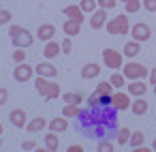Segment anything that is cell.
Here are the masks:
<instances>
[{"label":"cell","instance_id":"obj_1","mask_svg":"<svg viewBox=\"0 0 156 152\" xmlns=\"http://www.w3.org/2000/svg\"><path fill=\"white\" fill-rule=\"evenodd\" d=\"M77 128L94 139H105L118 128V109L111 105H90L79 118Z\"/></svg>","mask_w":156,"mask_h":152},{"label":"cell","instance_id":"obj_2","mask_svg":"<svg viewBox=\"0 0 156 152\" xmlns=\"http://www.w3.org/2000/svg\"><path fill=\"white\" fill-rule=\"evenodd\" d=\"M34 86H37V90H39V94L41 96H45L47 101H51V99H58L60 96V86L56 84V81H51L49 77H37L34 79Z\"/></svg>","mask_w":156,"mask_h":152},{"label":"cell","instance_id":"obj_3","mask_svg":"<svg viewBox=\"0 0 156 152\" xmlns=\"http://www.w3.org/2000/svg\"><path fill=\"white\" fill-rule=\"evenodd\" d=\"M9 37H11V41H13V45L15 47H30L32 43H34V37L30 34V30H26L24 26H11V30H9Z\"/></svg>","mask_w":156,"mask_h":152},{"label":"cell","instance_id":"obj_4","mask_svg":"<svg viewBox=\"0 0 156 152\" xmlns=\"http://www.w3.org/2000/svg\"><path fill=\"white\" fill-rule=\"evenodd\" d=\"M105 28H107V32H109V34H113V37L128 34V30H130V26H128V13H122V15H118V17L109 20Z\"/></svg>","mask_w":156,"mask_h":152},{"label":"cell","instance_id":"obj_5","mask_svg":"<svg viewBox=\"0 0 156 152\" xmlns=\"http://www.w3.org/2000/svg\"><path fill=\"white\" fill-rule=\"evenodd\" d=\"M122 73H124V77L130 79V81L143 79V77L150 75V71H147L143 64H139V62H128V64H124V67H122Z\"/></svg>","mask_w":156,"mask_h":152},{"label":"cell","instance_id":"obj_6","mask_svg":"<svg viewBox=\"0 0 156 152\" xmlns=\"http://www.w3.org/2000/svg\"><path fill=\"white\" fill-rule=\"evenodd\" d=\"M103 62H105L107 69L118 71V69H122V54L111 49V47H107V49H103Z\"/></svg>","mask_w":156,"mask_h":152},{"label":"cell","instance_id":"obj_7","mask_svg":"<svg viewBox=\"0 0 156 152\" xmlns=\"http://www.w3.org/2000/svg\"><path fill=\"white\" fill-rule=\"evenodd\" d=\"M34 73H37V67H30V64H26V62H22V64H17V67L13 69V77H15L17 81H30V79L34 77Z\"/></svg>","mask_w":156,"mask_h":152},{"label":"cell","instance_id":"obj_8","mask_svg":"<svg viewBox=\"0 0 156 152\" xmlns=\"http://www.w3.org/2000/svg\"><path fill=\"white\" fill-rule=\"evenodd\" d=\"M130 105H133V101H130L128 94H124V92H113L111 94V107H115L118 111L130 109Z\"/></svg>","mask_w":156,"mask_h":152},{"label":"cell","instance_id":"obj_9","mask_svg":"<svg viewBox=\"0 0 156 152\" xmlns=\"http://www.w3.org/2000/svg\"><path fill=\"white\" fill-rule=\"evenodd\" d=\"M150 34H152V28H150L147 24L139 22V24H135V26H133V41H139V43L150 41Z\"/></svg>","mask_w":156,"mask_h":152},{"label":"cell","instance_id":"obj_10","mask_svg":"<svg viewBox=\"0 0 156 152\" xmlns=\"http://www.w3.org/2000/svg\"><path fill=\"white\" fill-rule=\"evenodd\" d=\"M9 120L13 122V126L22 128V126H26V124H28V114H26V109H22V107H15V109L9 114Z\"/></svg>","mask_w":156,"mask_h":152},{"label":"cell","instance_id":"obj_11","mask_svg":"<svg viewBox=\"0 0 156 152\" xmlns=\"http://www.w3.org/2000/svg\"><path fill=\"white\" fill-rule=\"evenodd\" d=\"M90 26H92L94 30L105 28V26H107V9H98V11H94L92 17H90Z\"/></svg>","mask_w":156,"mask_h":152},{"label":"cell","instance_id":"obj_12","mask_svg":"<svg viewBox=\"0 0 156 152\" xmlns=\"http://www.w3.org/2000/svg\"><path fill=\"white\" fill-rule=\"evenodd\" d=\"M64 15H66L69 20L77 22V24H81V22H83V11H81V7H79V5H69V7H64Z\"/></svg>","mask_w":156,"mask_h":152},{"label":"cell","instance_id":"obj_13","mask_svg":"<svg viewBox=\"0 0 156 152\" xmlns=\"http://www.w3.org/2000/svg\"><path fill=\"white\" fill-rule=\"evenodd\" d=\"M145 92H147V84H145V81L135 79V81L128 84V94H133V96H143Z\"/></svg>","mask_w":156,"mask_h":152},{"label":"cell","instance_id":"obj_14","mask_svg":"<svg viewBox=\"0 0 156 152\" xmlns=\"http://www.w3.org/2000/svg\"><path fill=\"white\" fill-rule=\"evenodd\" d=\"M54 34H56V26L54 24H43L41 28H39V32H37V37L41 39V41H51L54 39Z\"/></svg>","mask_w":156,"mask_h":152},{"label":"cell","instance_id":"obj_15","mask_svg":"<svg viewBox=\"0 0 156 152\" xmlns=\"http://www.w3.org/2000/svg\"><path fill=\"white\" fill-rule=\"evenodd\" d=\"M56 73H58V69L54 67V64H49V62H41V64H37V75H41V77H56Z\"/></svg>","mask_w":156,"mask_h":152},{"label":"cell","instance_id":"obj_16","mask_svg":"<svg viewBox=\"0 0 156 152\" xmlns=\"http://www.w3.org/2000/svg\"><path fill=\"white\" fill-rule=\"evenodd\" d=\"M81 114H83V109H81V105H77V103H66L64 109H62V116H64V118H79Z\"/></svg>","mask_w":156,"mask_h":152},{"label":"cell","instance_id":"obj_17","mask_svg":"<svg viewBox=\"0 0 156 152\" xmlns=\"http://www.w3.org/2000/svg\"><path fill=\"white\" fill-rule=\"evenodd\" d=\"M98 73H101V67H98L96 62H90V64H86V67L81 69V77H83V79L98 77Z\"/></svg>","mask_w":156,"mask_h":152},{"label":"cell","instance_id":"obj_18","mask_svg":"<svg viewBox=\"0 0 156 152\" xmlns=\"http://www.w3.org/2000/svg\"><path fill=\"white\" fill-rule=\"evenodd\" d=\"M47 126V120L43 118V116H39V118H32L28 124H26V128L30 131V133H39V131H43Z\"/></svg>","mask_w":156,"mask_h":152},{"label":"cell","instance_id":"obj_19","mask_svg":"<svg viewBox=\"0 0 156 152\" xmlns=\"http://www.w3.org/2000/svg\"><path fill=\"white\" fill-rule=\"evenodd\" d=\"M58 148H60V139H58L56 131H49V133H47V137H45V150L56 152Z\"/></svg>","mask_w":156,"mask_h":152},{"label":"cell","instance_id":"obj_20","mask_svg":"<svg viewBox=\"0 0 156 152\" xmlns=\"http://www.w3.org/2000/svg\"><path fill=\"white\" fill-rule=\"evenodd\" d=\"M66 128H69V120H64V116H60V118H54V120H49V131L62 133V131H66Z\"/></svg>","mask_w":156,"mask_h":152},{"label":"cell","instance_id":"obj_21","mask_svg":"<svg viewBox=\"0 0 156 152\" xmlns=\"http://www.w3.org/2000/svg\"><path fill=\"white\" fill-rule=\"evenodd\" d=\"M62 101H64V103H77V105H81L83 101H88V96H86L83 92H66V94L62 96Z\"/></svg>","mask_w":156,"mask_h":152},{"label":"cell","instance_id":"obj_22","mask_svg":"<svg viewBox=\"0 0 156 152\" xmlns=\"http://www.w3.org/2000/svg\"><path fill=\"white\" fill-rule=\"evenodd\" d=\"M130 107H133V114H135V116H143V114L147 111V107H150V105H147V101H145V99L137 96V101H133V105H130Z\"/></svg>","mask_w":156,"mask_h":152},{"label":"cell","instance_id":"obj_23","mask_svg":"<svg viewBox=\"0 0 156 152\" xmlns=\"http://www.w3.org/2000/svg\"><path fill=\"white\" fill-rule=\"evenodd\" d=\"M79 32H81V24H77V22H73V20H66V22H64V34L75 37V34H79Z\"/></svg>","mask_w":156,"mask_h":152},{"label":"cell","instance_id":"obj_24","mask_svg":"<svg viewBox=\"0 0 156 152\" xmlns=\"http://www.w3.org/2000/svg\"><path fill=\"white\" fill-rule=\"evenodd\" d=\"M60 52H62L60 43H54V41H49V43L45 45V49H43V54H45L47 58H56V56H58Z\"/></svg>","mask_w":156,"mask_h":152},{"label":"cell","instance_id":"obj_25","mask_svg":"<svg viewBox=\"0 0 156 152\" xmlns=\"http://www.w3.org/2000/svg\"><path fill=\"white\" fill-rule=\"evenodd\" d=\"M139 52H141V45H139V41H130V43H126V45H124V54H126L128 58H135Z\"/></svg>","mask_w":156,"mask_h":152},{"label":"cell","instance_id":"obj_26","mask_svg":"<svg viewBox=\"0 0 156 152\" xmlns=\"http://www.w3.org/2000/svg\"><path fill=\"white\" fill-rule=\"evenodd\" d=\"M130 135H133V133H130L128 126H120V128H118V143H120V146L128 143V141H130Z\"/></svg>","mask_w":156,"mask_h":152},{"label":"cell","instance_id":"obj_27","mask_svg":"<svg viewBox=\"0 0 156 152\" xmlns=\"http://www.w3.org/2000/svg\"><path fill=\"white\" fill-rule=\"evenodd\" d=\"M79 7H81V11H83V13H94V11H96V7H98V2H96V0H81Z\"/></svg>","mask_w":156,"mask_h":152},{"label":"cell","instance_id":"obj_28","mask_svg":"<svg viewBox=\"0 0 156 152\" xmlns=\"http://www.w3.org/2000/svg\"><path fill=\"white\" fill-rule=\"evenodd\" d=\"M124 73H118V71H113L111 73V77H109V81H111V86H115V88H122L124 86Z\"/></svg>","mask_w":156,"mask_h":152},{"label":"cell","instance_id":"obj_29","mask_svg":"<svg viewBox=\"0 0 156 152\" xmlns=\"http://www.w3.org/2000/svg\"><path fill=\"white\" fill-rule=\"evenodd\" d=\"M96 90H98L103 96H111V94H113V86H111V81H101Z\"/></svg>","mask_w":156,"mask_h":152},{"label":"cell","instance_id":"obj_30","mask_svg":"<svg viewBox=\"0 0 156 152\" xmlns=\"http://www.w3.org/2000/svg\"><path fill=\"white\" fill-rule=\"evenodd\" d=\"M143 139H145V135H143L141 131H133V135H130V143H133V148L141 146V143H143Z\"/></svg>","mask_w":156,"mask_h":152},{"label":"cell","instance_id":"obj_31","mask_svg":"<svg viewBox=\"0 0 156 152\" xmlns=\"http://www.w3.org/2000/svg\"><path fill=\"white\" fill-rule=\"evenodd\" d=\"M26 56H28V52H24V47H17V49L13 52V60H15L17 64L26 62Z\"/></svg>","mask_w":156,"mask_h":152},{"label":"cell","instance_id":"obj_32","mask_svg":"<svg viewBox=\"0 0 156 152\" xmlns=\"http://www.w3.org/2000/svg\"><path fill=\"white\" fill-rule=\"evenodd\" d=\"M124 7H126V13H137V11L143 7V5L139 2V0H130V2H126Z\"/></svg>","mask_w":156,"mask_h":152},{"label":"cell","instance_id":"obj_33","mask_svg":"<svg viewBox=\"0 0 156 152\" xmlns=\"http://www.w3.org/2000/svg\"><path fill=\"white\" fill-rule=\"evenodd\" d=\"M101 103H103V94H101L98 90L88 96V105H101Z\"/></svg>","mask_w":156,"mask_h":152},{"label":"cell","instance_id":"obj_34","mask_svg":"<svg viewBox=\"0 0 156 152\" xmlns=\"http://www.w3.org/2000/svg\"><path fill=\"white\" fill-rule=\"evenodd\" d=\"M96 2H98V7H101V9H115L118 0H96Z\"/></svg>","mask_w":156,"mask_h":152},{"label":"cell","instance_id":"obj_35","mask_svg":"<svg viewBox=\"0 0 156 152\" xmlns=\"http://www.w3.org/2000/svg\"><path fill=\"white\" fill-rule=\"evenodd\" d=\"M98 150H103V152H111V150H113V143L107 141V137H105V139L98 141Z\"/></svg>","mask_w":156,"mask_h":152},{"label":"cell","instance_id":"obj_36","mask_svg":"<svg viewBox=\"0 0 156 152\" xmlns=\"http://www.w3.org/2000/svg\"><path fill=\"white\" fill-rule=\"evenodd\" d=\"M143 9L145 11H150V13H156V0H143Z\"/></svg>","mask_w":156,"mask_h":152},{"label":"cell","instance_id":"obj_37","mask_svg":"<svg viewBox=\"0 0 156 152\" xmlns=\"http://www.w3.org/2000/svg\"><path fill=\"white\" fill-rule=\"evenodd\" d=\"M11 20H13V13L7 11V9H2V13H0V22H2V24H9Z\"/></svg>","mask_w":156,"mask_h":152},{"label":"cell","instance_id":"obj_38","mask_svg":"<svg viewBox=\"0 0 156 152\" xmlns=\"http://www.w3.org/2000/svg\"><path fill=\"white\" fill-rule=\"evenodd\" d=\"M60 47H62L64 54H71V49H73V41H71V39H64V41L60 43Z\"/></svg>","mask_w":156,"mask_h":152},{"label":"cell","instance_id":"obj_39","mask_svg":"<svg viewBox=\"0 0 156 152\" xmlns=\"http://www.w3.org/2000/svg\"><path fill=\"white\" fill-rule=\"evenodd\" d=\"M22 150H39V148H37V141L34 139H26L22 143Z\"/></svg>","mask_w":156,"mask_h":152},{"label":"cell","instance_id":"obj_40","mask_svg":"<svg viewBox=\"0 0 156 152\" xmlns=\"http://www.w3.org/2000/svg\"><path fill=\"white\" fill-rule=\"evenodd\" d=\"M7 101H9V90L2 86V88H0V105H5Z\"/></svg>","mask_w":156,"mask_h":152},{"label":"cell","instance_id":"obj_41","mask_svg":"<svg viewBox=\"0 0 156 152\" xmlns=\"http://www.w3.org/2000/svg\"><path fill=\"white\" fill-rule=\"evenodd\" d=\"M150 84H152V86H156V67L150 71Z\"/></svg>","mask_w":156,"mask_h":152},{"label":"cell","instance_id":"obj_42","mask_svg":"<svg viewBox=\"0 0 156 152\" xmlns=\"http://www.w3.org/2000/svg\"><path fill=\"white\" fill-rule=\"evenodd\" d=\"M69 152H83V146L75 143V146H71V148H69Z\"/></svg>","mask_w":156,"mask_h":152},{"label":"cell","instance_id":"obj_43","mask_svg":"<svg viewBox=\"0 0 156 152\" xmlns=\"http://www.w3.org/2000/svg\"><path fill=\"white\" fill-rule=\"evenodd\" d=\"M133 152H150V148H145V146H137V148H133Z\"/></svg>","mask_w":156,"mask_h":152},{"label":"cell","instance_id":"obj_44","mask_svg":"<svg viewBox=\"0 0 156 152\" xmlns=\"http://www.w3.org/2000/svg\"><path fill=\"white\" fill-rule=\"evenodd\" d=\"M152 150H156V137H154V141H152Z\"/></svg>","mask_w":156,"mask_h":152},{"label":"cell","instance_id":"obj_45","mask_svg":"<svg viewBox=\"0 0 156 152\" xmlns=\"http://www.w3.org/2000/svg\"><path fill=\"white\" fill-rule=\"evenodd\" d=\"M122 2H124V5H126V2H130V0H122Z\"/></svg>","mask_w":156,"mask_h":152},{"label":"cell","instance_id":"obj_46","mask_svg":"<svg viewBox=\"0 0 156 152\" xmlns=\"http://www.w3.org/2000/svg\"><path fill=\"white\" fill-rule=\"evenodd\" d=\"M154 92H156V86H154Z\"/></svg>","mask_w":156,"mask_h":152}]
</instances>
